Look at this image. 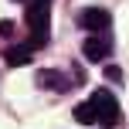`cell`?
<instances>
[{"label":"cell","instance_id":"obj_7","mask_svg":"<svg viewBox=\"0 0 129 129\" xmlns=\"http://www.w3.org/2000/svg\"><path fill=\"white\" fill-rule=\"evenodd\" d=\"M75 119L85 122V126H95V122H99V112H95V105H92V99L82 102V105H75Z\"/></svg>","mask_w":129,"mask_h":129},{"label":"cell","instance_id":"obj_2","mask_svg":"<svg viewBox=\"0 0 129 129\" xmlns=\"http://www.w3.org/2000/svg\"><path fill=\"white\" fill-rule=\"evenodd\" d=\"M78 24H82L85 31H92V34H102V31L112 27V14L102 10V7H85V10L78 14Z\"/></svg>","mask_w":129,"mask_h":129},{"label":"cell","instance_id":"obj_5","mask_svg":"<svg viewBox=\"0 0 129 129\" xmlns=\"http://www.w3.org/2000/svg\"><path fill=\"white\" fill-rule=\"evenodd\" d=\"M31 58H34V48H31V44H14L10 51H7V64H10V68L31 64Z\"/></svg>","mask_w":129,"mask_h":129},{"label":"cell","instance_id":"obj_1","mask_svg":"<svg viewBox=\"0 0 129 129\" xmlns=\"http://www.w3.org/2000/svg\"><path fill=\"white\" fill-rule=\"evenodd\" d=\"M48 7H51V0H27V31H31L27 44L34 51L44 48V41H48Z\"/></svg>","mask_w":129,"mask_h":129},{"label":"cell","instance_id":"obj_6","mask_svg":"<svg viewBox=\"0 0 129 129\" xmlns=\"http://www.w3.org/2000/svg\"><path fill=\"white\" fill-rule=\"evenodd\" d=\"M38 82L41 85H44V88H58V92H64V88H68V78H61L58 75V71H54V68H48V71H41V75H38Z\"/></svg>","mask_w":129,"mask_h":129},{"label":"cell","instance_id":"obj_3","mask_svg":"<svg viewBox=\"0 0 129 129\" xmlns=\"http://www.w3.org/2000/svg\"><path fill=\"white\" fill-rule=\"evenodd\" d=\"M92 105H95V112H99V122H112V119L119 116V102H116V95H112L109 88H95L92 92Z\"/></svg>","mask_w":129,"mask_h":129},{"label":"cell","instance_id":"obj_8","mask_svg":"<svg viewBox=\"0 0 129 129\" xmlns=\"http://www.w3.org/2000/svg\"><path fill=\"white\" fill-rule=\"evenodd\" d=\"M105 78H112V82H122V71H119L116 64H109V68H105Z\"/></svg>","mask_w":129,"mask_h":129},{"label":"cell","instance_id":"obj_4","mask_svg":"<svg viewBox=\"0 0 129 129\" xmlns=\"http://www.w3.org/2000/svg\"><path fill=\"white\" fill-rule=\"evenodd\" d=\"M82 54L88 61H105V58H109V54H112V44H109V38H105V31L102 34H92V38L82 44Z\"/></svg>","mask_w":129,"mask_h":129}]
</instances>
